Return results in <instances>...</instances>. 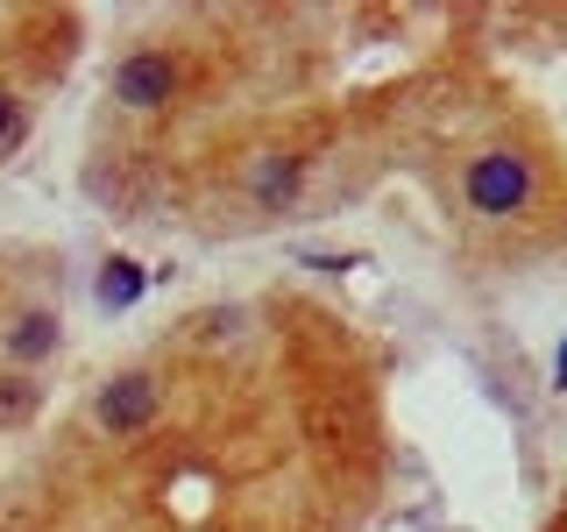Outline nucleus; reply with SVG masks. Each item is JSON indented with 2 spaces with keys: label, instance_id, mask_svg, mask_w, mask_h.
Listing matches in <instances>:
<instances>
[{
  "label": "nucleus",
  "instance_id": "nucleus-1",
  "mask_svg": "<svg viewBox=\"0 0 567 532\" xmlns=\"http://www.w3.org/2000/svg\"><path fill=\"white\" fill-rule=\"evenodd\" d=\"M468 200L483 206V213H518L532 200V171H525V156H475L468 164Z\"/></svg>",
  "mask_w": 567,
  "mask_h": 532
},
{
  "label": "nucleus",
  "instance_id": "nucleus-2",
  "mask_svg": "<svg viewBox=\"0 0 567 532\" xmlns=\"http://www.w3.org/2000/svg\"><path fill=\"white\" fill-rule=\"evenodd\" d=\"M171 93H177L171 58H150V50H142V58H128L114 71V100H128V106H164Z\"/></svg>",
  "mask_w": 567,
  "mask_h": 532
},
{
  "label": "nucleus",
  "instance_id": "nucleus-3",
  "mask_svg": "<svg viewBox=\"0 0 567 532\" xmlns=\"http://www.w3.org/2000/svg\"><path fill=\"white\" fill-rule=\"evenodd\" d=\"M150 412H156V383L150 377H121L114 390H100V426H114V433L150 426Z\"/></svg>",
  "mask_w": 567,
  "mask_h": 532
},
{
  "label": "nucleus",
  "instance_id": "nucleus-4",
  "mask_svg": "<svg viewBox=\"0 0 567 532\" xmlns=\"http://www.w3.org/2000/svg\"><path fill=\"white\" fill-rule=\"evenodd\" d=\"M248 192H256V206H284L298 192V164L291 156H256L248 164Z\"/></svg>",
  "mask_w": 567,
  "mask_h": 532
},
{
  "label": "nucleus",
  "instance_id": "nucleus-5",
  "mask_svg": "<svg viewBox=\"0 0 567 532\" xmlns=\"http://www.w3.org/2000/svg\"><path fill=\"white\" fill-rule=\"evenodd\" d=\"M142 284H150V277H142V263L114 256V263L100 270V306H106V313H128L135 298H142Z\"/></svg>",
  "mask_w": 567,
  "mask_h": 532
},
{
  "label": "nucleus",
  "instance_id": "nucleus-6",
  "mask_svg": "<svg viewBox=\"0 0 567 532\" xmlns=\"http://www.w3.org/2000/svg\"><path fill=\"white\" fill-rule=\"evenodd\" d=\"M8 348L22 355V362H35V355H50V348H58V319H50V313H29L22 327H14V341H8Z\"/></svg>",
  "mask_w": 567,
  "mask_h": 532
},
{
  "label": "nucleus",
  "instance_id": "nucleus-7",
  "mask_svg": "<svg viewBox=\"0 0 567 532\" xmlns=\"http://www.w3.org/2000/svg\"><path fill=\"white\" fill-rule=\"evenodd\" d=\"M8 135H14V100L0 93V142H8Z\"/></svg>",
  "mask_w": 567,
  "mask_h": 532
},
{
  "label": "nucleus",
  "instance_id": "nucleus-8",
  "mask_svg": "<svg viewBox=\"0 0 567 532\" xmlns=\"http://www.w3.org/2000/svg\"><path fill=\"white\" fill-rule=\"evenodd\" d=\"M554 383L567 390V341H560V355H554Z\"/></svg>",
  "mask_w": 567,
  "mask_h": 532
}]
</instances>
